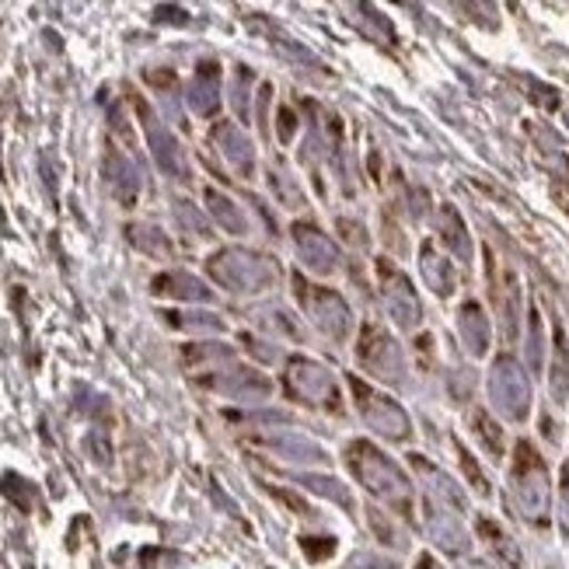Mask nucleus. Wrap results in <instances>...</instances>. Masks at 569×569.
Instances as JSON below:
<instances>
[{
  "label": "nucleus",
  "instance_id": "obj_1",
  "mask_svg": "<svg viewBox=\"0 0 569 569\" xmlns=\"http://www.w3.org/2000/svg\"><path fill=\"white\" fill-rule=\"evenodd\" d=\"M517 489H521V507L528 517L535 521H546V507H549V482H546V468H541L538 455L521 443V451H517Z\"/></svg>",
  "mask_w": 569,
  "mask_h": 569
}]
</instances>
